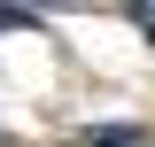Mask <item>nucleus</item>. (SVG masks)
<instances>
[{"label":"nucleus","instance_id":"39448f33","mask_svg":"<svg viewBox=\"0 0 155 147\" xmlns=\"http://www.w3.org/2000/svg\"><path fill=\"white\" fill-rule=\"evenodd\" d=\"M0 147H16V139H0Z\"/></svg>","mask_w":155,"mask_h":147},{"label":"nucleus","instance_id":"f03ea898","mask_svg":"<svg viewBox=\"0 0 155 147\" xmlns=\"http://www.w3.org/2000/svg\"><path fill=\"white\" fill-rule=\"evenodd\" d=\"M16 8H31V16H70V8H85V0H16Z\"/></svg>","mask_w":155,"mask_h":147},{"label":"nucleus","instance_id":"f257e3e1","mask_svg":"<svg viewBox=\"0 0 155 147\" xmlns=\"http://www.w3.org/2000/svg\"><path fill=\"white\" fill-rule=\"evenodd\" d=\"M70 147H147V124H85Z\"/></svg>","mask_w":155,"mask_h":147},{"label":"nucleus","instance_id":"20e7f679","mask_svg":"<svg viewBox=\"0 0 155 147\" xmlns=\"http://www.w3.org/2000/svg\"><path fill=\"white\" fill-rule=\"evenodd\" d=\"M31 23V8H16V0H0V31H23Z\"/></svg>","mask_w":155,"mask_h":147},{"label":"nucleus","instance_id":"7ed1b4c3","mask_svg":"<svg viewBox=\"0 0 155 147\" xmlns=\"http://www.w3.org/2000/svg\"><path fill=\"white\" fill-rule=\"evenodd\" d=\"M132 23H140V39L155 47V0H132Z\"/></svg>","mask_w":155,"mask_h":147}]
</instances>
